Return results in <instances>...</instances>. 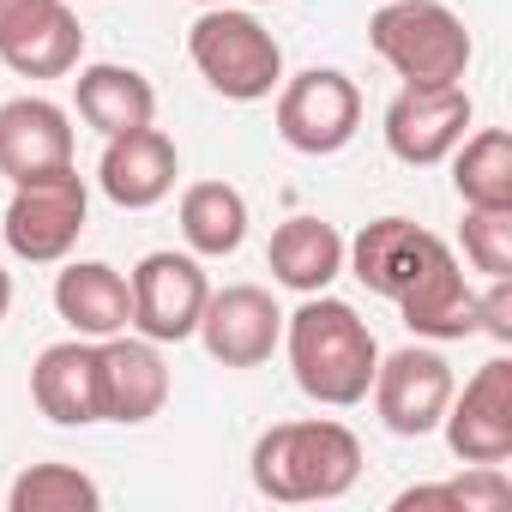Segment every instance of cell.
Wrapping results in <instances>:
<instances>
[{"label":"cell","instance_id":"obj_1","mask_svg":"<svg viewBox=\"0 0 512 512\" xmlns=\"http://www.w3.org/2000/svg\"><path fill=\"white\" fill-rule=\"evenodd\" d=\"M284 350H290L296 386L326 410L362 404L374 386V368H380V344H374L368 320L326 290L308 296L296 314H284Z\"/></svg>","mask_w":512,"mask_h":512},{"label":"cell","instance_id":"obj_2","mask_svg":"<svg viewBox=\"0 0 512 512\" xmlns=\"http://www.w3.org/2000/svg\"><path fill=\"white\" fill-rule=\"evenodd\" d=\"M253 488L278 506H314V500H344L362 476V440L332 422V416H302V422H272L253 440Z\"/></svg>","mask_w":512,"mask_h":512},{"label":"cell","instance_id":"obj_3","mask_svg":"<svg viewBox=\"0 0 512 512\" xmlns=\"http://www.w3.org/2000/svg\"><path fill=\"white\" fill-rule=\"evenodd\" d=\"M187 55L199 79L229 103H266L284 85V49L247 7H205L187 25Z\"/></svg>","mask_w":512,"mask_h":512},{"label":"cell","instance_id":"obj_4","mask_svg":"<svg viewBox=\"0 0 512 512\" xmlns=\"http://www.w3.org/2000/svg\"><path fill=\"white\" fill-rule=\"evenodd\" d=\"M368 43L404 85H464L476 55L464 19L440 0H386L368 19Z\"/></svg>","mask_w":512,"mask_h":512},{"label":"cell","instance_id":"obj_5","mask_svg":"<svg viewBox=\"0 0 512 512\" xmlns=\"http://www.w3.org/2000/svg\"><path fill=\"white\" fill-rule=\"evenodd\" d=\"M91 217V187L79 181V169H55L37 181H19L7 199V217H0V235H7L13 260L25 266H61L79 247Z\"/></svg>","mask_w":512,"mask_h":512},{"label":"cell","instance_id":"obj_6","mask_svg":"<svg viewBox=\"0 0 512 512\" xmlns=\"http://www.w3.org/2000/svg\"><path fill=\"white\" fill-rule=\"evenodd\" d=\"M362 127V91L338 67H308L278 85V139L302 157H338Z\"/></svg>","mask_w":512,"mask_h":512},{"label":"cell","instance_id":"obj_7","mask_svg":"<svg viewBox=\"0 0 512 512\" xmlns=\"http://www.w3.org/2000/svg\"><path fill=\"white\" fill-rule=\"evenodd\" d=\"M452 392H458L452 362H446L428 338H422V344H404V350H392V356H380L374 386H368V398H374L386 434H398V440L434 434L440 416H446V404H452Z\"/></svg>","mask_w":512,"mask_h":512},{"label":"cell","instance_id":"obj_8","mask_svg":"<svg viewBox=\"0 0 512 512\" xmlns=\"http://www.w3.org/2000/svg\"><path fill=\"white\" fill-rule=\"evenodd\" d=\"M127 290H133V332L151 338V344L193 338V326L205 314V296H211L199 253H175V247L145 253L127 278Z\"/></svg>","mask_w":512,"mask_h":512},{"label":"cell","instance_id":"obj_9","mask_svg":"<svg viewBox=\"0 0 512 512\" xmlns=\"http://www.w3.org/2000/svg\"><path fill=\"white\" fill-rule=\"evenodd\" d=\"M0 61L19 79H67L85 61L73 0H0Z\"/></svg>","mask_w":512,"mask_h":512},{"label":"cell","instance_id":"obj_10","mask_svg":"<svg viewBox=\"0 0 512 512\" xmlns=\"http://www.w3.org/2000/svg\"><path fill=\"white\" fill-rule=\"evenodd\" d=\"M470 91L464 85H404L386 103V151L410 169H434L470 133Z\"/></svg>","mask_w":512,"mask_h":512},{"label":"cell","instance_id":"obj_11","mask_svg":"<svg viewBox=\"0 0 512 512\" xmlns=\"http://www.w3.org/2000/svg\"><path fill=\"white\" fill-rule=\"evenodd\" d=\"M193 338L223 368H260L284 344V308L260 284H229V290H211L205 296V314H199Z\"/></svg>","mask_w":512,"mask_h":512},{"label":"cell","instance_id":"obj_12","mask_svg":"<svg viewBox=\"0 0 512 512\" xmlns=\"http://www.w3.org/2000/svg\"><path fill=\"white\" fill-rule=\"evenodd\" d=\"M440 428H446L452 458H464V464H506L512 458V362L506 356L482 362L464 380V392H452Z\"/></svg>","mask_w":512,"mask_h":512},{"label":"cell","instance_id":"obj_13","mask_svg":"<svg viewBox=\"0 0 512 512\" xmlns=\"http://www.w3.org/2000/svg\"><path fill=\"white\" fill-rule=\"evenodd\" d=\"M446 253H452V247H446L434 229H422V223H410V217H374V223L356 229V241H344V266H350L374 296L398 302L422 272H434V266L446 260Z\"/></svg>","mask_w":512,"mask_h":512},{"label":"cell","instance_id":"obj_14","mask_svg":"<svg viewBox=\"0 0 512 512\" xmlns=\"http://www.w3.org/2000/svg\"><path fill=\"white\" fill-rule=\"evenodd\" d=\"M175 175H181V151L169 133L157 127H133V133H115L103 139V163H97V187L109 205L121 211H151L175 193Z\"/></svg>","mask_w":512,"mask_h":512},{"label":"cell","instance_id":"obj_15","mask_svg":"<svg viewBox=\"0 0 512 512\" xmlns=\"http://www.w3.org/2000/svg\"><path fill=\"white\" fill-rule=\"evenodd\" d=\"M97 386H103V422H151L169 404V362L151 338H103L97 344Z\"/></svg>","mask_w":512,"mask_h":512},{"label":"cell","instance_id":"obj_16","mask_svg":"<svg viewBox=\"0 0 512 512\" xmlns=\"http://www.w3.org/2000/svg\"><path fill=\"white\" fill-rule=\"evenodd\" d=\"M73 169V121L49 97H13L0 103V175L13 187Z\"/></svg>","mask_w":512,"mask_h":512},{"label":"cell","instance_id":"obj_17","mask_svg":"<svg viewBox=\"0 0 512 512\" xmlns=\"http://www.w3.org/2000/svg\"><path fill=\"white\" fill-rule=\"evenodd\" d=\"M31 404L55 428H91L103 422V386H97V344L91 338H61L37 356L31 368Z\"/></svg>","mask_w":512,"mask_h":512},{"label":"cell","instance_id":"obj_18","mask_svg":"<svg viewBox=\"0 0 512 512\" xmlns=\"http://www.w3.org/2000/svg\"><path fill=\"white\" fill-rule=\"evenodd\" d=\"M55 314L73 326V338L103 344V338H115V332L133 326V290H127V278H121L115 266H103V260H73V266H61V278H55Z\"/></svg>","mask_w":512,"mask_h":512},{"label":"cell","instance_id":"obj_19","mask_svg":"<svg viewBox=\"0 0 512 512\" xmlns=\"http://www.w3.org/2000/svg\"><path fill=\"white\" fill-rule=\"evenodd\" d=\"M73 103H79V121L97 127L103 139L157 121V91H151V79H145L139 67H121V61H91V67H79Z\"/></svg>","mask_w":512,"mask_h":512},{"label":"cell","instance_id":"obj_20","mask_svg":"<svg viewBox=\"0 0 512 512\" xmlns=\"http://www.w3.org/2000/svg\"><path fill=\"white\" fill-rule=\"evenodd\" d=\"M266 260H272V278H278L284 290L320 296V290H332V278L344 272V235H338L326 217H290V223H278Z\"/></svg>","mask_w":512,"mask_h":512},{"label":"cell","instance_id":"obj_21","mask_svg":"<svg viewBox=\"0 0 512 512\" xmlns=\"http://www.w3.org/2000/svg\"><path fill=\"white\" fill-rule=\"evenodd\" d=\"M398 314L416 338L428 344H452V338H470L476 332V290L464 284L458 260L446 253V260L434 272H422L404 296H398Z\"/></svg>","mask_w":512,"mask_h":512},{"label":"cell","instance_id":"obj_22","mask_svg":"<svg viewBox=\"0 0 512 512\" xmlns=\"http://www.w3.org/2000/svg\"><path fill=\"white\" fill-rule=\"evenodd\" d=\"M181 241L199 260H229L247 241V199L229 181H193L181 193Z\"/></svg>","mask_w":512,"mask_h":512},{"label":"cell","instance_id":"obj_23","mask_svg":"<svg viewBox=\"0 0 512 512\" xmlns=\"http://www.w3.org/2000/svg\"><path fill=\"white\" fill-rule=\"evenodd\" d=\"M452 187H458L464 205L512 211V133L506 127L464 133L458 151H452Z\"/></svg>","mask_w":512,"mask_h":512},{"label":"cell","instance_id":"obj_24","mask_svg":"<svg viewBox=\"0 0 512 512\" xmlns=\"http://www.w3.org/2000/svg\"><path fill=\"white\" fill-rule=\"evenodd\" d=\"M103 488L73 464H31L7 488V512H97Z\"/></svg>","mask_w":512,"mask_h":512},{"label":"cell","instance_id":"obj_25","mask_svg":"<svg viewBox=\"0 0 512 512\" xmlns=\"http://www.w3.org/2000/svg\"><path fill=\"white\" fill-rule=\"evenodd\" d=\"M512 488H506V470L500 464H464V476L452 482H428V488H404L398 494V512H416V506H452V512H494L506 506Z\"/></svg>","mask_w":512,"mask_h":512},{"label":"cell","instance_id":"obj_26","mask_svg":"<svg viewBox=\"0 0 512 512\" xmlns=\"http://www.w3.org/2000/svg\"><path fill=\"white\" fill-rule=\"evenodd\" d=\"M464 260L482 278H512V211H488V205H464Z\"/></svg>","mask_w":512,"mask_h":512},{"label":"cell","instance_id":"obj_27","mask_svg":"<svg viewBox=\"0 0 512 512\" xmlns=\"http://www.w3.org/2000/svg\"><path fill=\"white\" fill-rule=\"evenodd\" d=\"M476 332L512 344V278H488V290L476 296Z\"/></svg>","mask_w":512,"mask_h":512},{"label":"cell","instance_id":"obj_28","mask_svg":"<svg viewBox=\"0 0 512 512\" xmlns=\"http://www.w3.org/2000/svg\"><path fill=\"white\" fill-rule=\"evenodd\" d=\"M7 308H13V278H7V266H0V320H7Z\"/></svg>","mask_w":512,"mask_h":512},{"label":"cell","instance_id":"obj_29","mask_svg":"<svg viewBox=\"0 0 512 512\" xmlns=\"http://www.w3.org/2000/svg\"><path fill=\"white\" fill-rule=\"evenodd\" d=\"M199 7H241V0H199Z\"/></svg>","mask_w":512,"mask_h":512},{"label":"cell","instance_id":"obj_30","mask_svg":"<svg viewBox=\"0 0 512 512\" xmlns=\"http://www.w3.org/2000/svg\"><path fill=\"white\" fill-rule=\"evenodd\" d=\"M241 7H278V0H241Z\"/></svg>","mask_w":512,"mask_h":512}]
</instances>
